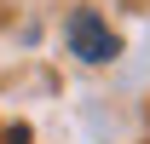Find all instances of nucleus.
Returning a JSON list of instances; mask_svg holds the SVG:
<instances>
[{
    "label": "nucleus",
    "mask_w": 150,
    "mask_h": 144,
    "mask_svg": "<svg viewBox=\"0 0 150 144\" xmlns=\"http://www.w3.org/2000/svg\"><path fill=\"white\" fill-rule=\"evenodd\" d=\"M64 40H69V52L81 58V64H110V58L121 52V35H115L98 12H75V18L64 23Z\"/></svg>",
    "instance_id": "nucleus-1"
}]
</instances>
